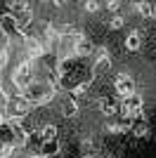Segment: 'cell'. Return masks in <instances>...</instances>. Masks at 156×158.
Instances as JSON below:
<instances>
[{
  "label": "cell",
  "instance_id": "obj_1",
  "mask_svg": "<svg viewBox=\"0 0 156 158\" xmlns=\"http://www.w3.org/2000/svg\"><path fill=\"white\" fill-rule=\"evenodd\" d=\"M12 83H14V87H17L19 92H24V94L28 92V87L33 85V61H31V59L21 61V64L14 69Z\"/></svg>",
  "mask_w": 156,
  "mask_h": 158
},
{
  "label": "cell",
  "instance_id": "obj_2",
  "mask_svg": "<svg viewBox=\"0 0 156 158\" xmlns=\"http://www.w3.org/2000/svg\"><path fill=\"white\" fill-rule=\"evenodd\" d=\"M28 111H31V99L26 97V94H17V97H12V102L7 104L10 120H21Z\"/></svg>",
  "mask_w": 156,
  "mask_h": 158
},
{
  "label": "cell",
  "instance_id": "obj_3",
  "mask_svg": "<svg viewBox=\"0 0 156 158\" xmlns=\"http://www.w3.org/2000/svg\"><path fill=\"white\" fill-rule=\"evenodd\" d=\"M114 87H116V94H118L121 99H125V102H128V99L135 94V80L130 78L128 73H118Z\"/></svg>",
  "mask_w": 156,
  "mask_h": 158
},
{
  "label": "cell",
  "instance_id": "obj_4",
  "mask_svg": "<svg viewBox=\"0 0 156 158\" xmlns=\"http://www.w3.org/2000/svg\"><path fill=\"white\" fill-rule=\"evenodd\" d=\"M26 54L33 59H38V57H43L45 54V47H43V43H40L38 38H26Z\"/></svg>",
  "mask_w": 156,
  "mask_h": 158
},
{
  "label": "cell",
  "instance_id": "obj_5",
  "mask_svg": "<svg viewBox=\"0 0 156 158\" xmlns=\"http://www.w3.org/2000/svg\"><path fill=\"white\" fill-rule=\"evenodd\" d=\"M140 111H142L140 99H128V102H123V104H121V113H123V118H125V120H130L132 116H137Z\"/></svg>",
  "mask_w": 156,
  "mask_h": 158
},
{
  "label": "cell",
  "instance_id": "obj_6",
  "mask_svg": "<svg viewBox=\"0 0 156 158\" xmlns=\"http://www.w3.org/2000/svg\"><path fill=\"white\" fill-rule=\"evenodd\" d=\"M140 45H142V33H140V31H132L128 38H125V47H128L130 52H137Z\"/></svg>",
  "mask_w": 156,
  "mask_h": 158
},
{
  "label": "cell",
  "instance_id": "obj_7",
  "mask_svg": "<svg viewBox=\"0 0 156 158\" xmlns=\"http://www.w3.org/2000/svg\"><path fill=\"white\" fill-rule=\"evenodd\" d=\"M111 66V59H109V54H106V50H99L97 54V61H95V71H104V69H109Z\"/></svg>",
  "mask_w": 156,
  "mask_h": 158
},
{
  "label": "cell",
  "instance_id": "obj_8",
  "mask_svg": "<svg viewBox=\"0 0 156 158\" xmlns=\"http://www.w3.org/2000/svg\"><path fill=\"white\" fill-rule=\"evenodd\" d=\"M0 31L7 33V35L14 33L17 31V19H14V17H2V19H0Z\"/></svg>",
  "mask_w": 156,
  "mask_h": 158
},
{
  "label": "cell",
  "instance_id": "obj_9",
  "mask_svg": "<svg viewBox=\"0 0 156 158\" xmlns=\"http://www.w3.org/2000/svg\"><path fill=\"white\" fill-rule=\"evenodd\" d=\"M40 135H43V142H47V144H50L52 139L57 137V127H54V125H45Z\"/></svg>",
  "mask_w": 156,
  "mask_h": 158
},
{
  "label": "cell",
  "instance_id": "obj_10",
  "mask_svg": "<svg viewBox=\"0 0 156 158\" xmlns=\"http://www.w3.org/2000/svg\"><path fill=\"white\" fill-rule=\"evenodd\" d=\"M88 52H90V43L80 38V40H78V45H76V54H78V57H85Z\"/></svg>",
  "mask_w": 156,
  "mask_h": 158
},
{
  "label": "cell",
  "instance_id": "obj_11",
  "mask_svg": "<svg viewBox=\"0 0 156 158\" xmlns=\"http://www.w3.org/2000/svg\"><path fill=\"white\" fill-rule=\"evenodd\" d=\"M137 12L142 14V17H151V14H154V5H151V2H140V5H137Z\"/></svg>",
  "mask_w": 156,
  "mask_h": 158
},
{
  "label": "cell",
  "instance_id": "obj_12",
  "mask_svg": "<svg viewBox=\"0 0 156 158\" xmlns=\"http://www.w3.org/2000/svg\"><path fill=\"white\" fill-rule=\"evenodd\" d=\"M10 102H12V97L7 94V90H5V87H0V106H7Z\"/></svg>",
  "mask_w": 156,
  "mask_h": 158
},
{
  "label": "cell",
  "instance_id": "obj_13",
  "mask_svg": "<svg viewBox=\"0 0 156 158\" xmlns=\"http://www.w3.org/2000/svg\"><path fill=\"white\" fill-rule=\"evenodd\" d=\"M102 111L111 116V113H116V106H114V104L109 102V99H106V102H102Z\"/></svg>",
  "mask_w": 156,
  "mask_h": 158
},
{
  "label": "cell",
  "instance_id": "obj_14",
  "mask_svg": "<svg viewBox=\"0 0 156 158\" xmlns=\"http://www.w3.org/2000/svg\"><path fill=\"white\" fill-rule=\"evenodd\" d=\"M7 59H10V50L5 47V50L0 52V69H5V66H7Z\"/></svg>",
  "mask_w": 156,
  "mask_h": 158
},
{
  "label": "cell",
  "instance_id": "obj_15",
  "mask_svg": "<svg viewBox=\"0 0 156 158\" xmlns=\"http://www.w3.org/2000/svg\"><path fill=\"white\" fill-rule=\"evenodd\" d=\"M64 113L66 116H73V113H76V102H66L64 104Z\"/></svg>",
  "mask_w": 156,
  "mask_h": 158
},
{
  "label": "cell",
  "instance_id": "obj_16",
  "mask_svg": "<svg viewBox=\"0 0 156 158\" xmlns=\"http://www.w3.org/2000/svg\"><path fill=\"white\" fill-rule=\"evenodd\" d=\"M85 10H88V12H97L99 2H95V0H92V2H85Z\"/></svg>",
  "mask_w": 156,
  "mask_h": 158
},
{
  "label": "cell",
  "instance_id": "obj_17",
  "mask_svg": "<svg viewBox=\"0 0 156 158\" xmlns=\"http://www.w3.org/2000/svg\"><path fill=\"white\" fill-rule=\"evenodd\" d=\"M121 26H123V19H121V17L111 19V28H121Z\"/></svg>",
  "mask_w": 156,
  "mask_h": 158
},
{
  "label": "cell",
  "instance_id": "obj_18",
  "mask_svg": "<svg viewBox=\"0 0 156 158\" xmlns=\"http://www.w3.org/2000/svg\"><path fill=\"white\" fill-rule=\"evenodd\" d=\"M106 7H109L111 12H116V10H118V2H109V5H106Z\"/></svg>",
  "mask_w": 156,
  "mask_h": 158
},
{
  "label": "cell",
  "instance_id": "obj_19",
  "mask_svg": "<svg viewBox=\"0 0 156 158\" xmlns=\"http://www.w3.org/2000/svg\"><path fill=\"white\" fill-rule=\"evenodd\" d=\"M2 123H5V113L0 111V125H2Z\"/></svg>",
  "mask_w": 156,
  "mask_h": 158
},
{
  "label": "cell",
  "instance_id": "obj_20",
  "mask_svg": "<svg viewBox=\"0 0 156 158\" xmlns=\"http://www.w3.org/2000/svg\"><path fill=\"white\" fill-rule=\"evenodd\" d=\"M33 158H45V156H33Z\"/></svg>",
  "mask_w": 156,
  "mask_h": 158
}]
</instances>
